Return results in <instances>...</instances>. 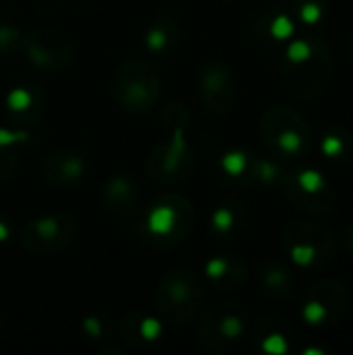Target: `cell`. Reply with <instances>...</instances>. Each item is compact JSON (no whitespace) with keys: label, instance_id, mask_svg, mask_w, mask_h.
I'll list each match as a JSON object with an SVG mask.
<instances>
[{"label":"cell","instance_id":"obj_1","mask_svg":"<svg viewBox=\"0 0 353 355\" xmlns=\"http://www.w3.org/2000/svg\"><path fill=\"white\" fill-rule=\"evenodd\" d=\"M331 75L333 50L322 37L310 35L289 44L283 62V79L293 96L300 100L320 96L329 87Z\"/></svg>","mask_w":353,"mask_h":355},{"label":"cell","instance_id":"obj_2","mask_svg":"<svg viewBox=\"0 0 353 355\" xmlns=\"http://www.w3.org/2000/svg\"><path fill=\"white\" fill-rule=\"evenodd\" d=\"M260 135L277 158H302L312 148L308 121L289 106H273L260 119Z\"/></svg>","mask_w":353,"mask_h":355},{"label":"cell","instance_id":"obj_3","mask_svg":"<svg viewBox=\"0 0 353 355\" xmlns=\"http://www.w3.org/2000/svg\"><path fill=\"white\" fill-rule=\"evenodd\" d=\"M154 300L162 318L175 324H183L198 314L204 302V287L193 270L179 268L162 277L156 287Z\"/></svg>","mask_w":353,"mask_h":355},{"label":"cell","instance_id":"obj_4","mask_svg":"<svg viewBox=\"0 0 353 355\" xmlns=\"http://www.w3.org/2000/svg\"><path fill=\"white\" fill-rule=\"evenodd\" d=\"M112 92L123 110L131 114H146L158 104L160 79L156 69L148 62L127 60L114 73Z\"/></svg>","mask_w":353,"mask_h":355},{"label":"cell","instance_id":"obj_5","mask_svg":"<svg viewBox=\"0 0 353 355\" xmlns=\"http://www.w3.org/2000/svg\"><path fill=\"white\" fill-rule=\"evenodd\" d=\"M146 235L160 245H175L187 237L193 225V208L179 193L158 196L144 214Z\"/></svg>","mask_w":353,"mask_h":355},{"label":"cell","instance_id":"obj_6","mask_svg":"<svg viewBox=\"0 0 353 355\" xmlns=\"http://www.w3.org/2000/svg\"><path fill=\"white\" fill-rule=\"evenodd\" d=\"M283 248L293 264L308 268L331 262L337 252V241L318 223H291L283 229Z\"/></svg>","mask_w":353,"mask_h":355},{"label":"cell","instance_id":"obj_7","mask_svg":"<svg viewBox=\"0 0 353 355\" xmlns=\"http://www.w3.org/2000/svg\"><path fill=\"white\" fill-rule=\"evenodd\" d=\"M185 131L187 129L169 131V137L160 141L148 156L146 171L150 179H154L156 183L160 185L179 183L191 175L196 158Z\"/></svg>","mask_w":353,"mask_h":355},{"label":"cell","instance_id":"obj_8","mask_svg":"<svg viewBox=\"0 0 353 355\" xmlns=\"http://www.w3.org/2000/svg\"><path fill=\"white\" fill-rule=\"evenodd\" d=\"M77 225L67 214H44L27 220L19 231V241L33 256H52L64 250L75 237Z\"/></svg>","mask_w":353,"mask_h":355},{"label":"cell","instance_id":"obj_9","mask_svg":"<svg viewBox=\"0 0 353 355\" xmlns=\"http://www.w3.org/2000/svg\"><path fill=\"white\" fill-rule=\"evenodd\" d=\"M283 191L287 200L302 212L308 214H327L333 210L335 191L329 181L318 171H289L281 177Z\"/></svg>","mask_w":353,"mask_h":355},{"label":"cell","instance_id":"obj_10","mask_svg":"<svg viewBox=\"0 0 353 355\" xmlns=\"http://www.w3.org/2000/svg\"><path fill=\"white\" fill-rule=\"evenodd\" d=\"M21 52L40 71H64L73 62L71 37L58 29L40 27L23 35Z\"/></svg>","mask_w":353,"mask_h":355},{"label":"cell","instance_id":"obj_11","mask_svg":"<svg viewBox=\"0 0 353 355\" xmlns=\"http://www.w3.org/2000/svg\"><path fill=\"white\" fill-rule=\"evenodd\" d=\"M350 306L347 287L339 281L327 279L316 283L304 300L302 316L312 327H333L341 322Z\"/></svg>","mask_w":353,"mask_h":355},{"label":"cell","instance_id":"obj_12","mask_svg":"<svg viewBox=\"0 0 353 355\" xmlns=\"http://www.w3.org/2000/svg\"><path fill=\"white\" fill-rule=\"evenodd\" d=\"M196 87H198V98L214 114H227L235 106V98H237L235 79L233 73L221 62H210L204 69H200Z\"/></svg>","mask_w":353,"mask_h":355},{"label":"cell","instance_id":"obj_13","mask_svg":"<svg viewBox=\"0 0 353 355\" xmlns=\"http://www.w3.org/2000/svg\"><path fill=\"white\" fill-rule=\"evenodd\" d=\"M246 333V320L241 314L218 308L204 316L200 327V343L208 352H225L235 345Z\"/></svg>","mask_w":353,"mask_h":355},{"label":"cell","instance_id":"obj_14","mask_svg":"<svg viewBox=\"0 0 353 355\" xmlns=\"http://www.w3.org/2000/svg\"><path fill=\"white\" fill-rule=\"evenodd\" d=\"M85 171H87L85 158L77 152H71V150L52 152L44 160V168H42L44 179L56 187H67V185L81 181L85 177Z\"/></svg>","mask_w":353,"mask_h":355},{"label":"cell","instance_id":"obj_15","mask_svg":"<svg viewBox=\"0 0 353 355\" xmlns=\"http://www.w3.org/2000/svg\"><path fill=\"white\" fill-rule=\"evenodd\" d=\"M139 202V187L127 175H114L102 189V204L114 216H129Z\"/></svg>","mask_w":353,"mask_h":355},{"label":"cell","instance_id":"obj_16","mask_svg":"<svg viewBox=\"0 0 353 355\" xmlns=\"http://www.w3.org/2000/svg\"><path fill=\"white\" fill-rule=\"evenodd\" d=\"M204 275L221 291H233L243 285V281L248 277V266L241 258H237L233 254H223V256H214L212 260L206 262Z\"/></svg>","mask_w":353,"mask_h":355},{"label":"cell","instance_id":"obj_17","mask_svg":"<svg viewBox=\"0 0 353 355\" xmlns=\"http://www.w3.org/2000/svg\"><path fill=\"white\" fill-rule=\"evenodd\" d=\"M121 335L127 345L141 347L158 343L164 335V324L160 318L148 314H127L121 322Z\"/></svg>","mask_w":353,"mask_h":355},{"label":"cell","instance_id":"obj_18","mask_svg":"<svg viewBox=\"0 0 353 355\" xmlns=\"http://www.w3.org/2000/svg\"><path fill=\"white\" fill-rule=\"evenodd\" d=\"M179 37H181L179 23L175 19L160 17L148 27V31L144 35V46L152 54H166L177 46Z\"/></svg>","mask_w":353,"mask_h":355},{"label":"cell","instance_id":"obj_19","mask_svg":"<svg viewBox=\"0 0 353 355\" xmlns=\"http://www.w3.org/2000/svg\"><path fill=\"white\" fill-rule=\"evenodd\" d=\"M4 104L12 116L25 121L42 110V94L33 85H17L6 94Z\"/></svg>","mask_w":353,"mask_h":355},{"label":"cell","instance_id":"obj_20","mask_svg":"<svg viewBox=\"0 0 353 355\" xmlns=\"http://www.w3.org/2000/svg\"><path fill=\"white\" fill-rule=\"evenodd\" d=\"M260 281H262L264 291H266L270 297L287 300V297L293 293V277H291V272H289L281 262H277V260L264 262L262 272H260Z\"/></svg>","mask_w":353,"mask_h":355},{"label":"cell","instance_id":"obj_21","mask_svg":"<svg viewBox=\"0 0 353 355\" xmlns=\"http://www.w3.org/2000/svg\"><path fill=\"white\" fill-rule=\"evenodd\" d=\"M322 154L335 162H352L353 160V135L347 129L335 127L325 133L320 141Z\"/></svg>","mask_w":353,"mask_h":355},{"label":"cell","instance_id":"obj_22","mask_svg":"<svg viewBox=\"0 0 353 355\" xmlns=\"http://www.w3.org/2000/svg\"><path fill=\"white\" fill-rule=\"evenodd\" d=\"M241 218H243V208L239 202H227V204H221L212 216H210V229L214 235H231L239 225H241Z\"/></svg>","mask_w":353,"mask_h":355},{"label":"cell","instance_id":"obj_23","mask_svg":"<svg viewBox=\"0 0 353 355\" xmlns=\"http://www.w3.org/2000/svg\"><path fill=\"white\" fill-rule=\"evenodd\" d=\"M252 160H254V154L246 152V150H231L227 154H223L221 158V171L235 179V181H246L250 183V171H252Z\"/></svg>","mask_w":353,"mask_h":355},{"label":"cell","instance_id":"obj_24","mask_svg":"<svg viewBox=\"0 0 353 355\" xmlns=\"http://www.w3.org/2000/svg\"><path fill=\"white\" fill-rule=\"evenodd\" d=\"M283 173H285V171H283L281 164H277L275 160L254 156V160H252V171H250V183L273 185V183L281 181Z\"/></svg>","mask_w":353,"mask_h":355},{"label":"cell","instance_id":"obj_25","mask_svg":"<svg viewBox=\"0 0 353 355\" xmlns=\"http://www.w3.org/2000/svg\"><path fill=\"white\" fill-rule=\"evenodd\" d=\"M291 8L306 25H318L327 17V0H293Z\"/></svg>","mask_w":353,"mask_h":355},{"label":"cell","instance_id":"obj_26","mask_svg":"<svg viewBox=\"0 0 353 355\" xmlns=\"http://www.w3.org/2000/svg\"><path fill=\"white\" fill-rule=\"evenodd\" d=\"M187 121H189V112L185 110L183 104L171 102V104L164 106V110H162V125H164L166 131L187 129Z\"/></svg>","mask_w":353,"mask_h":355},{"label":"cell","instance_id":"obj_27","mask_svg":"<svg viewBox=\"0 0 353 355\" xmlns=\"http://www.w3.org/2000/svg\"><path fill=\"white\" fill-rule=\"evenodd\" d=\"M23 35L17 27L8 25V23H2L0 25V54H15L21 50V44H23Z\"/></svg>","mask_w":353,"mask_h":355},{"label":"cell","instance_id":"obj_28","mask_svg":"<svg viewBox=\"0 0 353 355\" xmlns=\"http://www.w3.org/2000/svg\"><path fill=\"white\" fill-rule=\"evenodd\" d=\"M31 139V131L25 127H0V148H17Z\"/></svg>","mask_w":353,"mask_h":355},{"label":"cell","instance_id":"obj_29","mask_svg":"<svg viewBox=\"0 0 353 355\" xmlns=\"http://www.w3.org/2000/svg\"><path fill=\"white\" fill-rule=\"evenodd\" d=\"M268 33H270L277 42L291 37V33H293V19H291L289 15H285V12L275 15V17L268 21Z\"/></svg>","mask_w":353,"mask_h":355},{"label":"cell","instance_id":"obj_30","mask_svg":"<svg viewBox=\"0 0 353 355\" xmlns=\"http://www.w3.org/2000/svg\"><path fill=\"white\" fill-rule=\"evenodd\" d=\"M19 166V156L15 148H0V183H6Z\"/></svg>","mask_w":353,"mask_h":355},{"label":"cell","instance_id":"obj_31","mask_svg":"<svg viewBox=\"0 0 353 355\" xmlns=\"http://www.w3.org/2000/svg\"><path fill=\"white\" fill-rule=\"evenodd\" d=\"M81 329H83L85 337L92 339V341H100V339L104 337V322H102L98 316H87V318H83Z\"/></svg>","mask_w":353,"mask_h":355},{"label":"cell","instance_id":"obj_32","mask_svg":"<svg viewBox=\"0 0 353 355\" xmlns=\"http://www.w3.org/2000/svg\"><path fill=\"white\" fill-rule=\"evenodd\" d=\"M262 349H264L266 354L281 355L287 352V341H285V337H283L281 333H270V335H266V337L262 339Z\"/></svg>","mask_w":353,"mask_h":355},{"label":"cell","instance_id":"obj_33","mask_svg":"<svg viewBox=\"0 0 353 355\" xmlns=\"http://www.w3.org/2000/svg\"><path fill=\"white\" fill-rule=\"evenodd\" d=\"M15 235V229L12 225L8 223V218L0 216V243H8Z\"/></svg>","mask_w":353,"mask_h":355},{"label":"cell","instance_id":"obj_34","mask_svg":"<svg viewBox=\"0 0 353 355\" xmlns=\"http://www.w3.org/2000/svg\"><path fill=\"white\" fill-rule=\"evenodd\" d=\"M343 245L350 254H353V225H350L343 233Z\"/></svg>","mask_w":353,"mask_h":355},{"label":"cell","instance_id":"obj_35","mask_svg":"<svg viewBox=\"0 0 353 355\" xmlns=\"http://www.w3.org/2000/svg\"><path fill=\"white\" fill-rule=\"evenodd\" d=\"M350 58H352V62H353V31H352V37H350Z\"/></svg>","mask_w":353,"mask_h":355}]
</instances>
